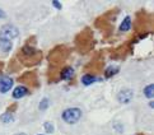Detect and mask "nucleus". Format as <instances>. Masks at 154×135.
Listing matches in <instances>:
<instances>
[{
  "instance_id": "obj_8",
  "label": "nucleus",
  "mask_w": 154,
  "mask_h": 135,
  "mask_svg": "<svg viewBox=\"0 0 154 135\" xmlns=\"http://www.w3.org/2000/svg\"><path fill=\"white\" fill-rule=\"evenodd\" d=\"M131 29V18L125 17L120 24V32H128Z\"/></svg>"
},
{
  "instance_id": "obj_11",
  "label": "nucleus",
  "mask_w": 154,
  "mask_h": 135,
  "mask_svg": "<svg viewBox=\"0 0 154 135\" xmlns=\"http://www.w3.org/2000/svg\"><path fill=\"white\" fill-rule=\"evenodd\" d=\"M0 120H2L4 124H9V122H13L14 121V115L12 112H4L3 115H0Z\"/></svg>"
},
{
  "instance_id": "obj_14",
  "label": "nucleus",
  "mask_w": 154,
  "mask_h": 135,
  "mask_svg": "<svg viewBox=\"0 0 154 135\" xmlns=\"http://www.w3.org/2000/svg\"><path fill=\"white\" fill-rule=\"evenodd\" d=\"M48 106H50V100H48V98H43L40 102V105H38V109H40L41 111H45V110L48 109Z\"/></svg>"
},
{
  "instance_id": "obj_6",
  "label": "nucleus",
  "mask_w": 154,
  "mask_h": 135,
  "mask_svg": "<svg viewBox=\"0 0 154 135\" xmlns=\"http://www.w3.org/2000/svg\"><path fill=\"white\" fill-rule=\"evenodd\" d=\"M73 77H74V69L70 68V66L64 68L61 72H60V79L61 80H69Z\"/></svg>"
},
{
  "instance_id": "obj_7",
  "label": "nucleus",
  "mask_w": 154,
  "mask_h": 135,
  "mask_svg": "<svg viewBox=\"0 0 154 135\" xmlns=\"http://www.w3.org/2000/svg\"><path fill=\"white\" fill-rule=\"evenodd\" d=\"M22 54L23 55H26V56H31V57H33V56H36L37 54H40L35 47H32V46H29V45H26V46H23V48H22Z\"/></svg>"
},
{
  "instance_id": "obj_12",
  "label": "nucleus",
  "mask_w": 154,
  "mask_h": 135,
  "mask_svg": "<svg viewBox=\"0 0 154 135\" xmlns=\"http://www.w3.org/2000/svg\"><path fill=\"white\" fill-rule=\"evenodd\" d=\"M119 66H108L106 70H104V77L106 78H111L113 75H116L119 73Z\"/></svg>"
},
{
  "instance_id": "obj_10",
  "label": "nucleus",
  "mask_w": 154,
  "mask_h": 135,
  "mask_svg": "<svg viewBox=\"0 0 154 135\" xmlns=\"http://www.w3.org/2000/svg\"><path fill=\"white\" fill-rule=\"evenodd\" d=\"M96 82V77L92 74H85L82 77V83H83L84 85H91Z\"/></svg>"
},
{
  "instance_id": "obj_19",
  "label": "nucleus",
  "mask_w": 154,
  "mask_h": 135,
  "mask_svg": "<svg viewBox=\"0 0 154 135\" xmlns=\"http://www.w3.org/2000/svg\"><path fill=\"white\" fill-rule=\"evenodd\" d=\"M38 135H43V134H38Z\"/></svg>"
},
{
  "instance_id": "obj_17",
  "label": "nucleus",
  "mask_w": 154,
  "mask_h": 135,
  "mask_svg": "<svg viewBox=\"0 0 154 135\" xmlns=\"http://www.w3.org/2000/svg\"><path fill=\"white\" fill-rule=\"evenodd\" d=\"M7 17V14H5V12L3 9H0V18H5Z\"/></svg>"
},
{
  "instance_id": "obj_4",
  "label": "nucleus",
  "mask_w": 154,
  "mask_h": 135,
  "mask_svg": "<svg viewBox=\"0 0 154 135\" xmlns=\"http://www.w3.org/2000/svg\"><path fill=\"white\" fill-rule=\"evenodd\" d=\"M14 80L9 77H2L0 78V93H8L12 89Z\"/></svg>"
},
{
  "instance_id": "obj_3",
  "label": "nucleus",
  "mask_w": 154,
  "mask_h": 135,
  "mask_svg": "<svg viewBox=\"0 0 154 135\" xmlns=\"http://www.w3.org/2000/svg\"><path fill=\"white\" fill-rule=\"evenodd\" d=\"M134 97V92L131 89H121L117 93V101L120 103H129V102L133 100Z\"/></svg>"
},
{
  "instance_id": "obj_15",
  "label": "nucleus",
  "mask_w": 154,
  "mask_h": 135,
  "mask_svg": "<svg viewBox=\"0 0 154 135\" xmlns=\"http://www.w3.org/2000/svg\"><path fill=\"white\" fill-rule=\"evenodd\" d=\"M43 127H45V131H46V133H48V134H52V133H54V130H55L54 124L48 122V121H46L45 124H43Z\"/></svg>"
},
{
  "instance_id": "obj_2",
  "label": "nucleus",
  "mask_w": 154,
  "mask_h": 135,
  "mask_svg": "<svg viewBox=\"0 0 154 135\" xmlns=\"http://www.w3.org/2000/svg\"><path fill=\"white\" fill-rule=\"evenodd\" d=\"M19 36V31L15 26L13 24H4L2 28H0V38H4V40H8V41H12L14 38H17Z\"/></svg>"
},
{
  "instance_id": "obj_18",
  "label": "nucleus",
  "mask_w": 154,
  "mask_h": 135,
  "mask_svg": "<svg viewBox=\"0 0 154 135\" xmlns=\"http://www.w3.org/2000/svg\"><path fill=\"white\" fill-rule=\"evenodd\" d=\"M15 135H27V134H24V133H19V134H15Z\"/></svg>"
},
{
  "instance_id": "obj_13",
  "label": "nucleus",
  "mask_w": 154,
  "mask_h": 135,
  "mask_svg": "<svg viewBox=\"0 0 154 135\" xmlns=\"http://www.w3.org/2000/svg\"><path fill=\"white\" fill-rule=\"evenodd\" d=\"M143 92H144V94H145L146 98L152 100V98H153V96H154V84H148Z\"/></svg>"
},
{
  "instance_id": "obj_9",
  "label": "nucleus",
  "mask_w": 154,
  "mask_h": 135,
  "mask_svg": "<svg viewBox=\"0 0 154 135\" xmlns=\"http://www.w3.org/2000/svg\"><path fill=\"white\" fill-rule=\"evenodd\" d=\"M13 44L12 41H8V40H4V38H0V50L4 51V52H8L12 50Z\"/></svg>"
},
{
  "instance_id": "obj_1",
  "label": "nucleus",
  "mask_w": 154,
  "mask_h": 135,
  "mask_svg": "<svg viewBox=\"0 0 154 135\" xmlns=\"http://www.w3.org/2000/svg\"><path fill=\"white\" fill-rule=\"evenodd\" d=\"M63 120L66 124H76L82 117V110L79 107H71L63 112Z\"/></svg>"
},
{
  "instance_id": "obj_16",
  "label": "nucleus",
  "mask_w": 154,
  "mask_h": 135,
  "mask_svg": "<svg viewBox=\"0 0 154 135\" xmlns=\"http://www.w3.org/2000/svg\"><path fill=\"white\" fill-rule=\"evenodd\" d=\"M52 5H54V7L55 8H56V9H63V4L61 3H59V2H56V0H54V2H52Z\"/></svg>"
},
{
  "instance_id": "obj_5",
  "label": "nucleus",
  "mask_w": 154,
  "mask_h": 135,
  "mask_svg": "<svg viewBox=\"0 0 154 135\" xmlns=\"http://www.w3.org/2000/svg\"><path fill=\"white\" fill-rule=\"evenodd\" d=\"M28 93H29V91L27 89L24 85H18V87H15V89L13 91V98L20 100V98H23V97H26Z\"/></svg>"
}]
</instances>
